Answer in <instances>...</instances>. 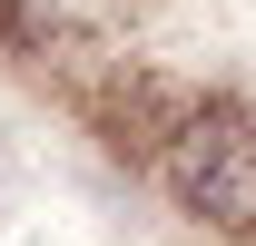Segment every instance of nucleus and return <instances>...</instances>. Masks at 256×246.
<instances>
[{"mask_svg": "<svg viewBox=\"0 0 256 246\" xmlns=\"http://www.w3.org/2000/svg\"><path fill=\"white\" fill-rule=\"evenodd\" d=\"M148 178L226 246H256V98H178Z\"/></svg>", "mask_w": 256, "mask_h": 246, "instance_id": "nucleus-1", "label": "nucleus"}]
</instances>
